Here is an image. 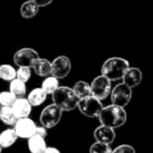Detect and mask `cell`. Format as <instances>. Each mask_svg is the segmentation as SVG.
I'll return each instance as SVG.
<instances>
[{"mask_svg":"<svg viewBox=\"0 0 153 153\" xmlns=\"http://www.w3.org/2000/svg\"><path fill=\"white\" fill-rule=\"evenodd\" d=\"M143 80V72L137 67H129L126 70L123 76V83H125L130 88L136 87L140 84Z\"/></svg>","mask_w":153,"mask_h":153,"instance_id":"cell-13","label":"cell"},{"mask_svg":"<svg viewBox=\"0 0 153 153\" xmlns=\"http://www.w3.org/2000/svg\"><path fill=\"white\" fill-rule=\"evenodd\" d=\"M10 91L16 97V99L24 98L26 94L25 83L18 79H14L13 81H11V84H10Z\"/></svg>","mask_w":153,"mask_h":153,"instance_id":"cell-20","label":"cell"},{"mask_svg":"<svg viewBox=\"0 0 153 153\" xmlns=\"http://www.w3.org/2000/svg\"><path fill=\"white\" fill-rule=\"evenodd\" d=\"M101 125L110 127L112 129L120 128L127 121V112L124 107H120L117 105H109L103 107L100 115H99Z\"/></svg>","mask_w":153,"mask_h":153,"instance_id":"cell-1","label":"cell"},{"mask_svg":"<svg viewBox=\"0 0 153 153\" xmlns=\"http://www.w3.org/2000/svg\"><path fill=\"white\" fill-rule=\"evenodd\" d=\"M112 153H136L135 149L130 145H120L112 150Z\"/></svg>","mask_w":153,"mask_h":153,"instance_id":"cell-27","label":"cell"},{"mask_svg":"<svg viewBox=\"0 0 153 153\" xmlns=\"http://www.w3.org/2000/svg\"><path fill=\"white\" fill-rule=\"evenodd\" d=\"M32 105L30 104L27 99L25 98H18L14 102L12 109L15 113L17 119H24L28 117L32 112Z\"/></svg>","mask_w":153,"mask_h":153,"instance_id":"cell-12","label":"cell"},{"mask_svg":"<svg viewBox=\"0 0 153 153\" xmlns=\"http://www.w3.org/2000/svg\"><path fill=\"white\" fill-rule=\"evenodd\" d=\"M46 98H47V94H45L44 90L40 87V88H35V89H33L32 91L28 94L27 100L32 106L37 107V106L42 105L43 103L45 102Z\"/></svg>","mask_w":153,"mask_h":153,"instance_id":"cell-18","label":"cell"},{"mask_svg":"<svg viewBox=\"0 0 153 153\" xmlns=\"http://www.w3.org/2000/svg\"><path fill=\"white\" fill-rule=\"evenodd\" d=\"M45 153H61L57 148L55 147H47L46 150H45Z\"/></svg>","mask_w":153,"mask_h":153,"instance_id":"cell-30","label":"cell"},{"mask_svg":"<svg viewBox=\"0 0 153 153\" xmlns=\"http://www.w3.org/2000/svg\"><path fill=\"white\" fill-rule=\"evenodd\" d=\"M33 1H34L39 7H47V5H49L53 0H33Z\"/></svg>","mask_w":153,"mask_h":153,"instance_id":"cell-29","label":"cell"},{"mask_svg":"<svg viewBox=\"0 0 153 153\" xmlns=\"http://www.w3.org/2000/svg\"><path fill=\"white\" fill-rule=\"evenodd\" d=\"M129 62L124 58L112 57L107 59L102 65V74L112 81H119L123 79L126 70L129 68Z\"/></svg>","mask_w":153,"mask_h":153,"instance_id":"cell-2","label":"cell"},{"mask_svg":"<svg viewBox=\"0 0 153 153\" xmlns=\"http://www.w3.org/2000/svg\"><path fill=\"white\" fill-rule=\"evenodd\" d=\"M39 7L33 0H27L25 2L22 3L20 7V14L24 19H32L38 14Z\"/></svg>","mask_w":153,"mask_h":153,"instance_id":"cell-17","label":"cell"},{"mask_svg":"<svg viewBox=\"0 0 153 153\" xmlns=\"http://www.w3.org/2000/svg\"><path fill=\"white\" fill-rule=\"evenodd\" d=\"M15 113H14L12 107L1 106L0 105V121L7 126H14L17 122Z\"/></svg>","mask_w":153,"mask_h":153,"instance_id":"cell-19","label":"cell"},{"mask_svg":"<svg viewBox=\"0 0 153 153\" xmlns=\"http://www.w3.org/2000/svg\"><path fill=\"white\" fill-rule=\"evenodd\" d=\"M78 108L80 112L87 117H99L101 111L103 109V105L101 100L94 98V96H88L82 98L78 102Z\"/></svg>","mask_w":153,"mask_h":153,"instance_id":"cell-4","label":"cell"},{"mask_svg":"<svg viewBox=\"0 0 153 153\" xmlns=\"http://www.w3.org/2000/svg\"><path fill=\"white\" fill-rule=\"evenodd\" d=\"M32 67L34 71L40 76H49L51 74V62H49L47 59L39 58L33 64Z\"/></svg>","mask_w":153,"mask_h":153,"instance_id":"cell-15","label":"cell"},{"mask_svg":"<svg viewBox=\"0 0 153 153\" xmlns=\"http://www.w3.org/2000/svg\"><path fill=\"white\" fill-rule=\"evenodd\" d=\"M27 145L30 153H45V150L47 148L45 138L37 134L28 138Z\"/></svg>","mask_w":153,"mask_h":153,"instance_id":"cell-14","label":"cell"},{"mask_svg":"<svg viewBox=\"0 0 153 153\" xmlns=\"http://www.w3.org/2000/svg\"><path fill=\"white\" fill-rule=\"evenodd\" d=\"M39 59V55L35 49L24 47L17 51L14 55V63L18 67H32L33 64Z\"/></svg>","mask_w":153,"mask_h":153,"instance_id":"cell-8","label":"cell"},{"mask_svg":"<svg viewBox=\"0 0 153 153\" xmlns=\"http://www.w3.org/2000/svg\"><path fill=\"white\" fill-rule=\"evenodd\" d=\"M17 138L18 136L14 128H9V129L3 130L0 133V146L2 148H10L15 144Z\"/></svg>","mask_w":153,"mask_h":153,"instance_id":"cell-16","label":"cell"},{"mask_svg":"<svg viewBox=\"0 0 153 153\" xmlns=\"http://www.w3.org/2000/svg\"><path fill=\"white\" fill-rule=\"evenodd\" d=\"M72 90L76 94V96L79 99L85 98V97L91 96V89H90V84L85 81L76 82L72 87Z\"/></svg>","mask_w":153,"mask_h":153,"instance_id":"cell-21","label":"cell"},{"mask_svg":"<svg viewBox=\"0 0 153 153\" xmlns=\"http://www.w3.org/2000/svg\"><path fill=\"white\" fill-rule=\"evenodd\" d=\"M59 87V80L53 76L45 78L41 84V88L44 90L46 94H53Z\"/></svg>","mask_w":153,"mask_h":153,"instance_id":"cell-22","label":"cell"},{"mask_svg":"<svg viewBox=\"0 0 153 153\" xmlns=\"http://www.w3.org/2000/svg\"><path fill=\"white\" fill-rule=\"evenodd\" d=\"M71 70V62L66 56H59L51 62V76L58 80L65 79Z\"/></svg>","mask_w":153,"mask_h":153,"instance_id":"cell-9","label":"cell"},{"mask_svg":"<svg viewBox=\"0 0 153 153\" xmlns=\"http://www.w3.org/2000/svg\"><path fill=\"white\" fill-rule=\"evenodd\" d=\"M1 151H2V147L0 146V153H1Z\"/></svg>","mask_w":153,"mask_h":153,"instance_id":"cell-31","label":"cell"},{"mask_svg":"<svg viewBox=\"0 0 153 153\" xmlns=\"http://www.w3.org/2000/svg\"><path fill=\"white\" fill-rule=\"evenodd\" d=\"M36 123L30 117L18 119L16 124L14 125V130H15L18 137L27 138V140L36 134Z\"/></svg>","mask_w":153,"mask_h":153,"instance_id":"cell-10","label":"cell"},{"mask_svg":"<svg viewBox=\"0 0 153 153\" xmlns=\"http://www.w3.org/2000/svg\"><path fill=\"white\" fill-rule=\"evenodd\" d=\"M94 136L96 138V142L104 143V144H111L115 140V131L114 129H112L110 127L100 125L94 129Z\"/></svg>","mask_w":153,"mask_h":153,"instance_id":"cell-11","label":"cell"},{"mask_svg":"<svg viewBox=\"0 0 153 153\" xmlns=\"http://www.w3.org/2000/svg\"><path fill=\"white\" fill-rule=\"evenodd\" d=\"M15 101H16V97L11 91L0 92V105L1 106L12 107Z\"/></svg>","mask_w":153,"mask_h":153,"instance_id":"cell-25","label":"cell"},{"mask_svg":"<svg viewBox=\"0 0 153 153\" xmlns=\"http://www.w3.org/2000/svg\"><path fill=\"white\" fill-rule=\"evenodd\" d=\"M89 153H112V148L109 144L96 142L90 146Z\"/></svg>","mask_w":153,"mask_h":153,"instance_id":"cell-24","label":"cell"},{"mask_svg":"<svg viewBox=\"0 0 153 153\" xmlns=\"http://www.w3.org/2000/svg\"><path fill=\"white\" fill-rule=\"evenodd\" d=\"M110 97L113 105L125 107L129 104L132 99V88L127 86L125 83H120L112 88Z\"/></svg>","mask_w":153,"mask_h":153,"instance_id":"cell-6","label":"cell"},{"mask_svg":"<svg viewBox=\"0 0 153 153\" xmlns=\"http://www.w3.org/2000/svg\"><path fill=\"white\" fill-rule=\"evenodd\" d=\"M91 96L99 100H104L111 92V81L103 74L97 76L90 84Z\"/></svg>","mask_w":153,"mask_h":153,"instance_id":"cell-7","label":"cell"},{"mask_svg":"<svg viewBox=\"0 0 153 153\" xmlns=\"http://www.w3.org/2000/svg\"><path fill=\"white\" fill-rule=\"evenodd\" d=\"M36 134L37 135H40L42 137H46L47 136V129L43 126H37V129H36Z\"/></svg>","mask_w":153,"mask_h":153,"instance_id":"cell-28","label":"cell"},{"mask_svg":"<svg viewBox=\"0 0 153 153\" xmlns=\"http://www.w3.org/2000/svg\"><path fill=\"white\" fill-rule=\"evenodd\" d=\"M30 76H32V71L30 67H19L16 70V79L24 83H26L30 79Z\"/></svg>","mask_w":153,"mask_h":153,"instance_id":"cell-26","label":"cell"},{"mask_svg":"<svg viewBox=\"0 0 153 153\" xmlns=\"http://www.w3.org/2000/svg\"><path fill=\"white\" fill-rule=\"evenodd\" d=\"M0 79L4 81H13L16 79V69L10 64L0 65Z\"/></svg>","mask_w":153,"mask_h":153,"instance_id":"cell-23","label":"cell"},{"mask_svg":"<svg viewBox=\"0 0 153 153\" xmlns=\"http://www.w3.org/2000/svg\"><path fill=\"white\" fill-rule=\"evenodd\" d=\"M63 111L55 104H51L46 106L42 110L40 114V123L41 126L45 127L46 129L53 128L59 124L62 119Z\"/></svg>","mask_w":153,"mask_h":153,"instance_id":"cell-5","label":"cell"},{"mask_svg":"<svg viewBox=\"0 0 153 153\" xmlns=\"http://www.w3.org/2000/svg\"><path fill=\"white\" fill-rule=\"evenodd\" d=\"M51 99L55 105H57L62 111H71L78 106L80 99L76 96L72 88L66 86H60L53 94Z\"/></svg>","mask_w":153,"mask_h":153,"instance_id":"cell-3","label":"cell"}]
</instances>
